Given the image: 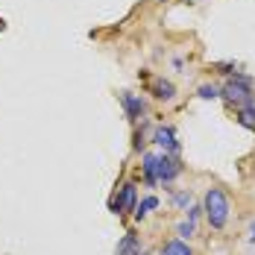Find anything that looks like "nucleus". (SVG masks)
<instances>
[{
    "instance_id": "14",
    "label": "nucleus",
    "mask_w": 255,
    "mask_h": 255,
    "mask_svg": "<svg viewBox=\"0 0 255 255\" xmlns=\"http://www.w3.org/2000/svg\"><path fill=\"white\" fill-rule=\"evenodd\" d=\"M179 235H182V238H191V235H194V220H185V223H179Z\"/></svg>"
},
{
    "instance_id": "2",
    "label": "nucleus",
    "mask_w": 255,
    "mask_h": 255,
    "mask_svg": "<svg viewBox=\"0 0 255 255\" xmlns=\"http://www.w3.org/2000/svg\"><path fill=\"white\" fill-rule=\"evenodd\" d=\"M220 97H226L232 100L235 106H247V103H253V79L244 77V74H235V77L223 85V91H220Z\"/></svg>"
},
{
    "instance_id": "5",
    "label": "nucleus",
    "mask_w": 255,
    "mask_h": 255,
    "mask_svg": "<svg viewBox=\"0 0 255 255\" xmlns=\"http://www.w3.org/2000/svg\"><path fill=\"white\" fill-rule=\"evenodd\" d=\"M121 103H124V109H127L129 121H141V118L147 115V103H144V97H138V94H132V91H124V94H121Z\"/></svg>"
},
{
    "instance_id": "18",
    "label": "nucleus",
    "mask_w": 255,
    "mask_h": 255,
    "mask_svg": "<svg viewBox=\"0 0 255 255\" xmlns=\"http://www.w3.org/2000/svg\"><path fill=\"white\" fill-rule=\"evenodd\" d=\"M138 255H150V253H138Z\"/></svg>"
},
{
    "instance_id": "4",
    "label": "nucleus",
    "mask_w": 255,
    "mask_h": 255,
    "mask_svg": "<svg viewBox=\"0 0 255 255\" xmlns=\"http://www.w3.org/2000/svg\"><path fill=\"white\" fill-rule=\"evenodd\" d=\"M135 197H138V191H135V182H127L124 188H121V194H118V200H112V211H118V214H127V211H135Z\"/></svg>"
},
{
    "instance_id": "8",
    "label": "nucleus",
    "mask_w": 255,
    "mask_h": 255,
    "mask_svg": "<svg viewBox=\"0 0 255 255\" xmlns=\"http://www.w3.org/2000/svg\"><path fill=\"white\" fill-rule=\"evenodd\" d=\"M141 253V247H138V238L129 232V235H124V241L118 244V253L115 255H138Z\"/></svg>"
},
{
    "instance_id": "16",
    "label": "nucleus",
    "mask_w": 255,
    "mask_h": 255,
    "mask_svg": "<svg viewBox=\"0 0 255 255\" xmlns=\"http://www.w3.org/2000/svg\"><path fill=\"white\" fill-rule=\"evenodd\" d=\"M200 211H203V208H197V205H194V208H191V214H188V220H197V217H200Z\"/></svg>"
},
{
    "instance_id": "1",
    "label": "nucleus",
    "mask_w": 255,
    "mask_h": 255,
    "mask_svg": "<svg viewBox=\"0 0 255 255\" xmlns=\"http://www.w3.org/2000/svg\"><path fill=\"white\" fill-rule=\"evenodd\" d=\"M203 211L211 223V229H223L226 220H229V197L220 191V188H208L203 200Z\"/></svg>"
},
{
    "instance_id": "6",
    "label": "nucleus",
    "mask_w": 255,
    "mask_h": 255,
    "mask_svg": "<svg viewBox=\"0 0 255 255\" xmlns=\"http://www.w3.org/2000/svg\"><path fill=\"white\" fill-rule=\"evenodd\" d=\"M153 141L158 144V147H164V153H170V155L179 153L176 135H173V129H170V127H158V129L153 132Z\"/></svg>"
},
{
    "instance_id": "17",
    "label": "nucleus",
    "mask_w": 255,
    "mask_h": 255,
    "mask_svg": "<svg viewBox=\"0 0 255 255\" xmlns=\"http://www.w3.org/2000/svg\"><path fill=\"white\" fill-rule=\"evenodd\" d=\"M250 241H255V223L250 226Z\"/></svg>"
},
{
    "instance_id": "11",
    "label": "nucleus",
    "mask_w": 255,
    "mask_h": 255,
    "mask_svg": "<svg viewBox=\"0 0 255 255\" xmlns=\"http://www.w3.org/2000/svg\"><path fill=\"white\" fill-rule=\"evenodd\" d=\"M158 208V197H144L141 200V205H135V217L141 220V217H147L150 211H155Z\"/></svg>"
},
{
    "instance_id": "19",
    "label": "nucleus",
    "mask_w": 255,
    "mask_h": 255,
    "mask_svg": "<svg viewBox=\"0 0 255 255\" xmlns=\"http://www.w3.org/2000/svg\"><path fill=\"white\" fill-rule=\"evenodd\" d=\"M0 29H3V24H0Z\"/></svg>"
},
{
    "instance_id": "7",
    "label": "nucleus",
    "mask_w": 255,
    "mask_h": 255,
    "mask_svg": "<svg viewBox=\"0 0 255 255\" xmlns=\"http://www.w3.org/2000/svg\"><path fill=\"white\" fill-rule=\"evenodd\" d=\"M153 91H155V97H158V100H173V97H176V85H173V82H167V79H155Z\"/></svg>"
},
{
    "instance_id": "15",
    "label": "nucleus",
    "mask_w": 255,
    "mask_h": 255,
    "mask_svg": "<svg viewBox=\"0 0 255 255\" xmlns=\"http://www.w3.org/2000/svg\"><path fill=\"white\" fill-rule=\"evenodd\" d=\"M188 200H191L188 194H173V203L176 205H188Z\"/></svg>"
},
{
    "instance_id": "3",
    "label": "nucleus",
    "mask_w": 255,
    "mask_h": 255,
    "mask_svg": "<svg viewBox=\"0 0 255 255\" xmlns=\"http://www.w3.org/2000/svg\"><path fill=\"white\" fill-rule=\"evenodd\" d=\"M182 173V164H179V158H173V155L161 153L158 158H155V179L158 182H164V185H170L173 179Z\"/></svg>"
},
{
    "instance_id": "9",
    "label": "nucleus",
    "mask_w": 255,
    "mask_h": 255,
    "mask_svg": "<svg viewBox=\"0 0 255 255\" xmlns=\"http://www.w3.org/2000/svg\"><path fill=\"white\" fill-rule=\"evenodd\" d=\"M161 255H194V253H191V247H188L182 238H176V241H167V244L161 247Z\"/></svg>"
},
{
    "instance_id": "12",
    "label": "nucleus",
    "mask_w": 255,
    "mask_h": 255,
    "mask_svg": "<svg viewBox=\"0 0 255 255\" xmlns=\"http://www.w3.org/2000/svg\"><path fill=\"white\" fill-rule=\"evenodd\" d=\"M238 118H241V124H244V127L255 129V100H253V103H247V106H241Z\"/></svg>"
},
{
    "instance_id": "10",
    "label": "nucleus",
    "mask_w": 255,
    "mask_h": 255,
    "mask_svg": "<svg viewBox=\"0 0 255 255\" xmlns=\"http://www.w3.org/2000/svg\"><path fill=\"white\" fill-rule=\"evenodd\" d=\"M155 158H158L155 153H147L144 155V164H141L144 176H147V185H158V179H155Z\"/></svg>"
},
{
    "instance_id": "20",
    "label": "nucleus",
    "mask_w": 255,
    "mask_h": 255,
    "mask_svg": "<svg viewBox=\"0 0 255 255\" xmlns=\"http://www.w3.org/2000/svg\"><path fill=\"white\" fill-rule=\"evenodd\" d=\"M161 3H164V0H161Z\"/></svg>"
},
{
    "instance_id": "13",
    "label": "nucleus",
    "mask_w": 255,
    "mask_h": 255,
    "mask_svg": "<svg viewBox=\"0 0 255 255\" xmlns=\"http://www.w3.org/2000/svg\"><path fill=\"white\" fill-rule=\"evenodd\" d=\"M200 97H203V100H217L220 91H217L214 85H203V88H200Z\"/></svg>"
}]
</instances>
